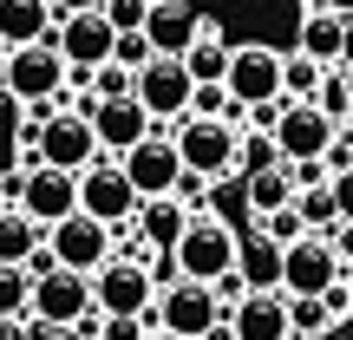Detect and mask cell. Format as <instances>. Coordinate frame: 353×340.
Wrapping results in <instances>:
<instances>
[{"instance_id": "6da1fadb", "label": "cell", "mask_w": 353, "mask_h": 340, "mask_svg": "<svg viewBox=\"0 0 353 340\" xmlns=\"http://www.w3.org/2000/svg\"><path fill=\"white\" fill-rule=\"evenodd\" d=\"M236 249H242V229L216 223L210 210H190L183 236H176V249H170V268L176 275H196V281H223L229 268H236Z\"/></svg>"}, {"instance_id": "7a4b0ae2", "label": "cell", "mask_w": 353, "mask_h": 340, "mask_svg": "<svg viewBox=\"0 0 353 340\" xmlns=\"http://www.w3.org/2000/svg\"><path fill=\"white\" fill-rule=\"evenodd\" d=\"M157 328L183 334V340H203L216 321H229V301L216 294V281H196V275H170L157 288V308H151Z\"/></svg>"}, {"instance_id": "3957f363", "label": "cell", "mask_w": 353, "mask_h": 340, "mask_svg": "<svg viewBox=\"0 0 353 340\" xmlns=\"http://www.w3.org/2000/svg\"><path fill=\"white\" fill-rule=\"evenodd\" d=\"M170 138H176V151H183V170L223 177V170H236V157H242V118H196V112H183L170 125Z\"/></svg>"}, {"instance_id": "277c9868", "label": "cell", "mask_w": 353, "mask_h": 340, "mask_svg": "<svg viewBox=\"0 0 353 340\" xmlns=\"http://www.w3.org/2000/svg\"><path fill=\"white\" fill-rule=\"evenodd\" d=\"M72 86V66L52 39H33V46H13L7 66H0V92L13 105H33V99H52V92Z\"/></svg>"}, {"instance_id": "5b68a950", "label": "cell", "mask_w": 353, "mask_h": 340, "mask_svg": "<svg viewBox=\"0 0 353 340\" xmlns=\"http://www.w3.org/2000/svg\"><path fill=\"white\" fill-rule=\"evenodd\" d=\"M79 210L99 216V223H112V229H131V223H138L144 197H138V183L125 177V164H118L112 151H105L99 164L79 170Z\"/></svg>"}, {"instance_id": "8992f818", "label": "cell", "mask_w": 353, "mask_h": 340, "mask_svg": "<svg viewBox=\"0 0 353 340\" xmlns=\"http://www.w3.org/2000/svg\"><path fill=\"white\" fill-rule=\"evenodd\" d=\"M52 46H59V52H65V66H72V86H85V79L118 52V26L105 20V7L59 13V26H52Z\"/></svg>"}, {"instance_id": "52a82bcc", "label": "cell", "mask_w": 353, "mask_h": 340, "mask_svg": "<svg viewBox=\"0 0 353 340\" xmlns=\"http://www.w3.org/2000/svg\"><path fill=\"white\" fill-rule=\"evenodd\" d=\"M157 268L138 262V255H112V262L92 275V294H99V314H151L157 308Z\"/></svg>"}, {"instance_id": "ba28073f", "label": "cell", "mask_w": 353, "mask_h": 340, "mask_svg": "<svg viewBox=\"0 0 353 340\" xmlns=\"http://www.w3.org/2000/svg\"><path fill=\"white\" fill-rule=\"evenodd\" d=\"M7 190H13V203H20L33 223H46V229L79 210V170H59V164H33V170L7 177Z\"/></svg>"}, {"instance_id": "9c48e42d", "label": "cell", "mask_w": 353, "mask_h": 340, "mask_svg": "<svg viewBox=\"0 0 353 340\" xmlns=\"http://www.w3.org/2000/svg\"><path fill=\"white\" fill-rule=\"evenodd\" d=\"M46 242H52V255H59V268H79V275H99V268L118 255V229L99 223V216H85V210H72L65 223H52Z\"/></svg>"}, {"instance_id": "30bf717a", "label": "cell", "mask_w": 353, "mask_h": 340, "mask_svg": "<svg viewBox=\"0 0 353 340\" xmlns=\"http://www.w3.org/2000/svg\"><path fill=\"white\" fill-rule=\"evenodd\" d=\"M92 314H99L92 275H79V268H52V275L33 281V321H46V328H85Z\"/></svg>"}, {"instance_id": "8fae6325", "label": "cell", "mask_w": 353, "mask_h": 340, "mask_svg": "<svg viewBox=\"0 0 353 340\" xmlns=\"http://www.w3.org/2000/svg\"><path fill=\"white\" fill-rule=\"evenodd\" d=\"M190 92H196V79H190V66L176 59V52H151V59L138 66V99H144V112H151L157 125H176V118L190 112Z\"/></svg>"}, {"instance_id": "7c38bea8", "label": "cell", "mask_w": 353, "mask_h": 340, "mask_svg": "<svg viewBox=\"0 0 353 340\" xmlns=\"http://www.w3.org/2000/svg\"><path fill=\"white\" fill-rule=\"evenodd\" d=\"M125 177L138 183V197H176V177H183V151H176V138H170V125H157L151 138H138L125 157Z\"/></svg>"}, {"instance_id": "4fadbf2b", "label": "cell", "mask_w": 353, "mask_h": 340, "mask_svg": "<svg viewBox=\"0 0 353 340\" xmlns=\"http://www.w3.org/2000/svg\"><path fill=\"white\" fill-rule=\"evenodd\" d=\"M229 92H236L242 105L288 99V52H275V46H236V52H229Z\"/></svg>"}, {"instance_id": "5bb4252c", "label": "cell", "mask_w": 353, "mask_h": 340, "mask_svg": "<svg viewBox=\"0 0 353 340\" xmlns=\"http://www.w3.org/2000/svg\"><path fill=\"white\" fill-rule=\"evenodd\" d=\"M347 262L334 249V236L307 229L301 242H288V268H281V294H327V281H341Z\"/></svg>"}, {"instance_id": "9a60e30c", "label": "cell", "mask_w": 353, "mask_h": 340, "mask_svg": "<svg viewBox=\"0 0 353 340\" xmlns=\"http://www.w3.org/2000/svg\"><path fill=\"white\" fill-rule=\"evenodd\" d=\"M334 138H341V125H334L314 99H288V105H281L275 144H281V157H288V164H301V157H327Z\"/></svg>"}, {"instance_id": "2e32d148", "label": "cell", "mask_w": 353, "mask_h": 340, "mask_svg": "<svg viewBox=\"0 0 353 340\" xmlns=\"http://www.w3.org/2000/svg\"><path fill=\"white\" fill-rule=\"evenodd\" d=\"M99 157H105V144H99V131H92V118H79V112L46 118V131H39V164L85 170V164H99Z\"/></svg>"}, {"instance_id": "e0dca14e", "label": "cell", "mask_w": 353, "mask_h": 340, "mask_svg": "<svg viewBox=\"0 0 353 340\" xmlns=\"http://www.w3.org/2000/svg\"><path fill=\"white\" fill-rule=\"evenodd\" d=\"M92 131H99V144L112 157H125L138 138H151L157 131V118L144 112V99L131 92V99H99V112H92Z\"/></svg>"}, {"instance_id": "ac0fdd59", "label": "cell", "mask_w": 353, "mask_h": 340, "mask_svg": "<svg viewBox=\"0 0 353 340\" xmlns=\"http://www.w3.org/2000/svg\"><path fill=\"white\" fill-rule=\"evenodd\" d=\"M229 328H236V340H288V294L281 288H249L229 308Z\"/></svg>"}, {"instance_id": "d6986e66", "label": "cell", "mask_w": 353, "mask_h": 340, "mask_svg": "<svg viewBox=\"0 0 353 340\" xmlns=\"http://www.w3.org/2000/svg\"><path fill=\"white\" fill-rule=\"evenodd\" d=\"M203 26H210V20H203L190 0H151V13H144V33H151V46H157V52H176V59L190 52V39H196Z\"/></svg>"}, {"instance_id": "ffe728a7", "label": "cell", "mask_w": 353, "mask_h": 340, "mask_svg": "<svg viewBox=\"0 0 353 340\" xmlns=\"http://www.w3.org/2000/svg\"><path fill=\"white\" fill-rule=\"evenodd\" d=\"M281 268H288V249H281V242L268 236L262 223L242 229V249H236V275H242V288H281Z\"/></svg>"}, {"instance_id": "44dd1931", "label": "cell", "mask_w": 353, "mask_h": 340, "mask_svg": "<svg viewBox=\"0 0 353 340\" xmlns=\"http://www.w3.org/2000/svg\"><path fill=\"white\" fill-rule=\"evenodd\" d=\"M341 46H347V7H307L294 52H307L321 66H341Z\"/></svg>"}, {"instance_id": "7402d4cb", "label": "cell", "mask_w": 353, "mask_h": 340, "mask_svg": "<svg viewBox=\"0 0 353 340\" xmlns=\"http://www.w3.org/2000/svg\"><path fill=\"white\" fill-rule=\"evenodd\" d=\"M52 26H59V7H52V0H0V39H7V46L52 39Z\"/></svg>"}, {"instance_id": "603a6c76", "label": "cell", "mask_w": 353, "mask_h": 340, "mask_svg": "<svg viewBox=\"0 0 353 340\" xmlns=\"http://www.w3.org/2000/svg\"><path fill=\"white\" fill-rule=\"evenodd\" d=\"M294 164L288 157H275V164H262V170H249V203H255V223L262 216H275V210H288L294 203Z\"/></svg>"}, {"instance_id": "cb8c5ba5", "label": "cell", "mask_w": 353, "mask_h": 340, "mask_svg": "<svg viewBox=\"0 0 353 340\" xmlns=\"http://www.w3.org/2000/svg\"><path fill=\"white\" fill-rule=\"evenodd\" d=\"M210 216L216 223H229V229H255V203H249V170H236V177H210Z\"/></svg>"}, {"instance_id": "d4e9b609", "label": "cell", "mask_w": 353, "mask_h": 340, "mask_svg": "<svg viewBox=\"0 0 353 340\" xmlns=\"http://www.w3.org/2000/svg\"><path fill=\"white\" fill-rule=\"evenodd\" d=\"M183 223H190V203L183 197H144V210H138V229L157 242V249H176V236H183Z\"/></svg>"}, {"instance_id": "484cf974", "label": "cell", "mask_w": 353, "mask_h": 340, "mask_svg": "<svg viewBox=\"0 0 353 340\" xmlns=\"http://www.w3.org/2000/svg\"><path fill=\"white\" fill-rule=\"evenodd\" d=\"M39 242H46V223H33L20 203H7L0 210V262H26Z\"/></svg>"}, {"instance_id": "4316f807", "label": "cell", "mask_w": 353, "mask_h": 340, "mask_svg": "<svg viewBox=\"0 0 353 340\" xmlns=\"http://www.w3.org/2000/svg\"><path fill=\"white\" fill-rule=\"evenodd\" d=\"M229 52H236V46H229L216 26H203V33L190 39L183 66H190V79H196V86H203V79H229Z\"/></svg>"}, {"instance_id": "83f0119b", "label": "cell", "mask_w": 353, "mask_h": 340, "mask_svg": "<svg viewBox=\"0 0 353 340\" xmlns=\"http://www.w3.org/2000/svg\"><path fill=\"white\" fill-rule=\"evenodd\" d=\"M294 210L307 216V229H321V236H327V229L341 223V203H334V177H327V183H301V190H294Z\"/></svg>"}, {"instance_id": "f1b7e54d", "label": "cell", "mask_w": 353, "mask_h": 340, "mask_svg": "<svg viewBox=\"0 0 353 340\" xmlns=\"http://www.w3.org/2000/svg\"><path fill=\"white\" fill-rule=\"evenodd\" d=\"M327 328H334V314H327L321 294H288V334L294 340H321Z\"/></svg>"}, {"instance_id": "f546056e", "label": "cell", "mask_w": 353, "mask_h": 340, "mask_svg": "<svg viewBox=\"0 0 353 340\" xmlns=\"http://www.w3.org/2000/svg\"><path fill=\"white\" fill-rule=\"evenodd\" d=\"M0 314H33V275H26V262H0Z\"/></svg>"}, {"instance_id": "4dcf8cb0", "label": "cell", "mask_w": 353, "mask_h": 340, "mask_svg": "<svg viewBox=\"0 0 353 340\" xmlns=\"http://www.w3.org/2000/svg\"><path fill=\"white\" fill-rule=\"evenodd\" d=\"M314 105L334 118V125H353V92H347V66H327V79H321Z\"/></svg>"}, {"instance_id": "1f68e13d", "label": "cell", "mask_w": 353, "mask_h": 340, "mask_svg": "<svg viewBox=\"0 0 353 340\" xmlns=\"http://www.w3.org/2000/svg\"><path fill=\"white\" fill-rule=\"evenodd\" d=\"M151 328H157L151 314H99V321H92L99 340H151Z\"/></svg>"}, {"instance_id": "d6a6232c", "label": "cell", "mask_w": 353, "mask_h": 340, "mask_svg": "<svg viewBox=\"0 0 353 340\" xmlns=\"http://www.w3.org/2000/svg\"><path fill=\"white\" fill-rule=\"evenodd\" d=\"M85 86L99 92V99H131V92H138V72H131V66H118V59H105Z\"/></svg>"}, {"instance_id": "836d02e7", "label": "cell", "mask_w": 353, "mask_h": 340, "mask_svg": "<svg viewBox=\"0 0 353 340\" xmlns=\"http://www.w3.org/2000/svg\"><path fill=\"white\" fill-rule=\"evenodd\" d=\"M321 79H327V66L307 59V52H294V59H288V99H314Z\"/></svg>"}, {"instance_id": "e575fe53", "label": "cell", "mask_w": 353, "mask_h": 340, "mask_svg": "<svg viewBox=\"0 0 353 340\" xmlns=\"http://www.w3.org/2000/svg\"><path fill=\"white\" fill-rule=\"evenodd\" d=\"M275 157H281L275 131H242V157H236V170H262V164H275Z\"/></svg>"}, {"instance_id": "d590c367", "label": "cell", "mask_w": 353, "mask_h": 340, "mask_svg": "<svg viewBox=\"0 0 353 340\" xmlns=\"http://www.w3.org/2000/svg\"><path fill=\"white\" fill-rule=\"evenodd\" d=\"M262 229H268V236L281 242V249H288V242H301V236H307V216H301V210H294V203H288V210L262 216Z\"/></svg>"}, {"instance_id": "8d00e7d4", "label": "cell", "mask_w": 353, "mask_h": 340, "mask_svg": "<svg viewBox=\"0 0 353 340\" xmlns=\"http://www.w3.org/2000/svg\"><path fill=\"white\" fill-rule=\"evenodd\" d=\"M151 52H157V46H151V33H144V26H131V33H118V52H112V59L138 72V66L151 59Z\"/></svg>"}, {"instance_id": "74e56055", "label": "cell", "mask_w": 353, "mask_h": 340, "mask_svg": "<svg viewBox=\"0 0 353 340\" xmlns=\"http://www.w3.org/2000/svg\"><path fill=\"white\" fill-rule=\"evenodd\" d=\"M144 13H151V0H105V20H112L118 33H131V26H144Z\"/></svg>"}, {"instance_id": "f35d334b", "label": "cell", "mask_w": 353, "mask_h": 340, "mask_svg": "<svg viewBox=\"0 0 353 340\" xmlns=\"http://www.w3.org/2000/svg\"><path fill=\"white\" fill-rule=\"evenodd\" d=\"M39 334V321H26V314H0V340H33Z\"/></svg>"}, {"instance_id": "ab89813d", "label": "cell", "mask_w": 353, "mask_h": 340, "mask_svg": "<svg viewBox=\"0 0 353 340\" xmlns=\"http://www.w3.org/2000/svg\"><path fill=\"white\" fill-rule=\"evenodd\" d=\"M92 321H99V314H92ZM92 321H85V328H46V321H39L33 340H99V334H92Z\"/></svg>"}, {"instance_id": "60d3db41", "label": "cell", "mask_w": 353, "mask_h": 340, "mask_svg": "<svg viewBox=\"0 0 353 340\" xmlns=\"http://www.w3.org/2000/svg\"><path fill=\"white\" fill-rule=\"evenodd\" d=\"M334 203H341V223H353V170L334 177Z\"/></svg>"}, {"instance_id": "b9f144b4", "label": "cell", "mask_w": 353, "mask_h": 340, "mask_svg": "<svg viewBox=\"0 0 353 340\" xmlns=\"http://www.w3.org/2000/svg\"><path fill=\"white\" fill-rule=\"evenodd\" d=\"M327 236H334V249H341V262H353V223H334Z\"/></svg>"}, {"instance_id": "7bdbcfd3", "label": "cell", "mask_w": 353, "mask_h": 340, "mask_svg": "<svg viewBox=\"0 0 353 340\" xmlns=\"http://www.w3.org/2000/svg\"><path fill=\"white\" fill-rule=\"evenodd\" d=\"M59 13H85V7H105V0H52Z\"/></svg>"}, {"instance_id": "ee69618b", "label": "cell", "mask_w": 353, "mask_h": 340, "mask_svg": "<svg viewBox=\"0 0 353 340\" xmlns=\"http://www.w3.org/2000/svg\"><path fill=\"white\" fill-rule=\"evenodd\" d=\"M341 66H353V7H347V46H341Z\"/></svg>"}, {"instance_id": "f6af8a7d", "label": "cell", "mask_w": 353, "mask_h": 340, "mask_svg": "<svg viewBox=\"0 0 353 340\" xmlns=\"http://www.w3.org/2000/svg\"><path fill=\"white\" fill-rule=\"evenodd\" d=\"M7 203H13V190H7V170H0V210H7Z\"/></svg>"}, {"instance_id": "bcb514c9", "label": "cell", "mask_w": 353, "mask_h": 340, "mask_svg": "<svg viewBox=\"0 0 353 340\" xmlns=\"http://www.w3.org/2000/svg\"><path fill=\"white\" fill-rule=\"evenodd\" d=\"M151 340H183V334H170V328H151Z\"/></svg>"}, {"instance_id": "7dc6e473", "label": "cell", "mask_w": 353, "mask_h": 340, "mask_svg": "<svg viewBox=\"0 0 353 340\" xmlns=\"http://www.w3.org/2000/svg\"><path fill=\"white\" fill-rule=\"evenodd\" d=\"M7 52H13V46H7V39H0V66H7Z\"/></svg>"}, {"instance_id": "c3c4849f", "label": "cell", "mask_w": 353, "mask_h": 340, "mask_svg": "<svg viewBox=\"0 0 353 340\" xmlns=\"http://www.w3.org/2000/svg\"><path fill=\"white\" fill-rule=\"evenodd\" d=\"M347 92H353V66H347Z\"/></svg>"}, {"instance_id": "681fc988", "label": "cell", "mask_w": 353, "mask_h": 340, "mask_svg": "<svg viewBox=\"0 0 353 340\" xmlns=\"http://www.w3.org/2000/svg\"><path fill=\"white\" fill-rule=\"evenodd\" d=\"M347 281H353V262H347Z\"/></svg>"}, {"instance_id": "f907efd6", "label": "cell", "mask_w": 353, "mask_h": 340, "mask_svg": "<svg viewBox=\"0 0 353 340\" xmlns=\"http://www.w3.org/2000/svg\"><path fill=\"white\" fill-rule=\"evenodd\" d=\"M288 340H294V334H288Z\"/></svg>"}]
</instances>
